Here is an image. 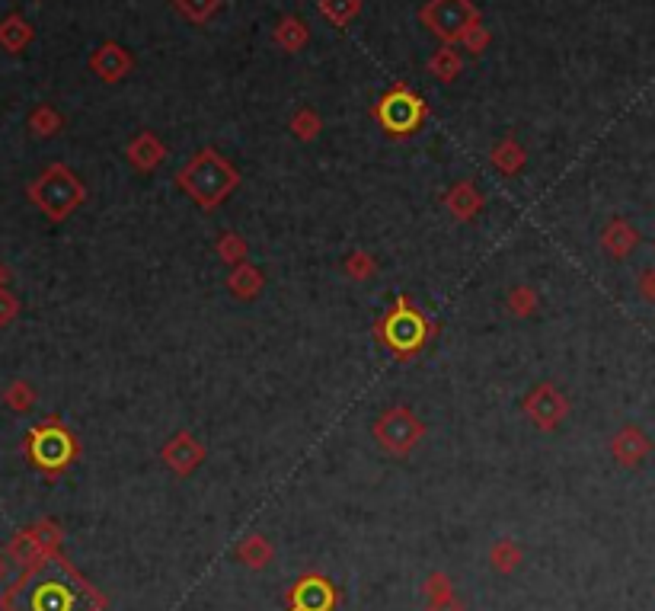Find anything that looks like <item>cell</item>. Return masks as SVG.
Returning a JSON list of instances; mask_svg holds the SVG:
<instances>
[{
    "instance_id": "4dcf8cb0",
    "label": "cell",
    "mask_w": 655,
    "mask_h": 611,
    "mask_svg": "<svg viewBox=\"0 0 655 611\" xmlns=\"http://www.w3.org/2000/svg\"><path fill=\"white\" fill-rule=\"evenodd\" d=\"M342 272H346L352 282H368L378 276V260H374L368 250H352L346 256V263H342Z\"/></svg>"
},
{
    "instance_id": "f35d334b",
    "label": "cell",
    "mask_w": 655,
    "mask_h": 611,
    "mask_svg": "<svg viewBox=\"0 0 655 611\" xmlns=\"http://www.w3.org/2000/svg\"><path fill=\"white\" fill-rule=\"evenodd\" d=\"M4 576H7V554L0 551V580H4Z\"/></svg>"
},
{
    "instance_id": "6da1fadb",
    "label": "cell",
    "mask_w": 655,
    "mask_h": 611,
    "mask_svg": "<svg viewBox=\"0 0 655 611\" xmlns=\"http://www.w3.org/2000/svg\"><path fill=\"white\" fill-rule=\"evenodd\" d=\"M0 611H106V596L74 570L61 554L23 570L4 596Z\"/></svg>"
},
{
    "instance_id": "4316f807",
    "label": "cell",
    "mask_w": 655,
    "mask_h": 611,
    "mask_svg": "<svg viewBox=\"0 0 655 611\" xmlns=\"http://www.w3.org/2000/svg\"><path fill=\"white\" fill-rule=\"evenodd\" d=\"M317 13L336 29H346L358 13H362V0H317Z\"/></svg>"
},
{
    "instance_id": "83f0119b",
    "label": "cell",
    "mask_w": 655,
    "mask_h": 611,
    "mask_svg": "<svg viewBox=\"0 0 655 611\" xmlns=\"http://www.w3.org/2000/svg\"><path fill=\"white\" fill-rule=\"evenodd\" d=\"M61 128H64V116L55 106L42 103L29 112V132L36 138H55V135H61Z\"/></svg>"
},
{
    "instance_id": "f546056e",
    "label": "cell",
    "mask_w": 655,
    "mask_h": 611,
    "mask_svg": "<svg viewBox=\"0 0 655 611\" xmlns=\"http://www.w3.org/2000/svg\"><path fill=\"white\" fill-rule=\"evenodd\" d=\"M537 304H540V295L534 292V285H515L509 295H505V308H509L512 317L524 320V317H531L537 311Z\"/></svg>"
},
{
    "instance_id": "4fadbf2b",
    "label": "cell",
    "mask_w": 655,
    "mask_h": 611,
    "mask_svg": "<svg viewBox=\"0 0 655 611\" xmlns=\"http://www.w3.org/2000/svg\"><path fill=\"white\" fill-rule=\"evenodd\" d=\"M90 71L100 77L103 84H119V80H125L131 71H135V58H131L125 45L109 39L90 55Z\"/></svg>"
},
{
    "instance_id": "5bb4252c",
    "label": "cell",
    "mask_w": 655,
    "mask_h": 611,
    "mask_svg": "<svg viewBox=\"0 0 655 611\" xmlns=\"http://www.w3.org/2000/svg\"><path fill=\"white\" fill-rule=\"evenodd\" d=\"M125 157L138 173H154V170H160L163 164H167V144H163L154 132H147V128H144V132H138L135 138L128 141Z\"/></svg>"
},
{
    "instance_id": "e0dca14e",
    "label": "cell",
    "mask_w": 655,
    "mask_h": 611,
    "mask_svg": "<svg viewBox=\"0 0 655 611\" xmlns=\"http://www.w3.org/2000/svg\"><path fill=\"white\" fill-rule=\"evenodd\" d=\"M636 244H640V231H636L627 218H614V221L604 224L601 250L608 256H614V260H627V256L636 250Z\"/></svg>"
},
{
    "instance_id": "7c38bea8",
    "label": "cell",
    "mask_w": 655,
    "mask_h": 611,
    "mask_svg": "<svg viewBox=\"0 0 655 611\" xmlns=\"http://www.w3.org/2000/svg\"><path fill=\"white\" fill-rule=\"evenodd\" d=\"M208 458L205 445L192 436L189 429H179L176 436H170L160 448V461L167 464V471L176 477H192L202 468V461Z\"/></svg>"
},
{
    "instance_id": "836d02e7",
    "label": "cell",
    "mask_w": 655,
    "mask_h": 611,
    "mask_svg": "<svg viewBox=\"0 0 655 611\" xmlns=\"http://www.w3.org/2000/svg\"><path fill=\"white\" fill-rule=\"evenodd\" d=\"M451 592H454V583H451L448 573H432L429 580L422 583V596L429 599V602L445 599V596H451Z\"/></svg>"
},
{
    "instance_id": "8fae6325",
    "label": "cell",
    "mask_w": 655,
    "mask_h": 611,
    "mask_svg": "<svg viewBox=\"0 0 655 611\" xmlns=\"http://www.w3.org/2000/svg\"><path fill=\"white\" fill-rule=\"evenodd\" d=\"M339 608V589L323 573L310 570L298 583L288 589L285 611H336Z\"/></svg>"
},
{
    "instance_id": "cb8c5ba5",
    "label": "cell",
    "mask_w": 655,
    "mask_h": 611,
    "mask_svg": "<svg viewBox=\"0 0 655 611\" xmlns=\"http://www.w3.org/2000/svg\"><path fill=\"white\" fill-rule=\"evenodd\" d=\"M486 560H489V567H493L496 573L509 576V573H515V570L521 567L524 551H521V544H518V541H512V538H499V541L493 544V548H489Z\"/></svg>"
},
{
    "instance_id": "8d00e7d4",
    "label": "cell",
    "mask_w": 655,
    "mask_h": 611,
    "mask_svg": "<svg viewBox=\"0 0 655 611\" xmlns=\"http://www.w3.org/2000/svg\"><path fill=\"white\" fill-rule=\"evenodd\" d=\"M425 611H464V602L457 599V592H451V596H445V599L429 602V608H425Z\"/></svg>"
},
{
    "instance_id": "44dd1931",
    "label": "cell",
    "mask_w": 655,
    "mask_h": 611,
    "mask_svg": "<svg viewBox=\"0 0 655 611\" xmlns=\"http://www.w3.org/2000/svg\"><path fill=\"white\" fill-rule=\"evenodd\" d=\"M489 164H493L502 176H518L528 164V151L521 148L515 138H502L493 144V151H489Z\"/></svg>"
},
{
    "instance_id": "3957f363",
    "label": "cell",
    "mask_w": 655,
    "mask_h": 611,
    "mask_svg": "<svg viewBox=\"0 0 655 611\" xmlns=\"http://www.w3.org/2000/svg\"><path fill=\"white\" fill-rule=\"evenodd\" d=\"M374 336H378V343H384L400 362H413L435 336V324L416 308L413 298L400 295L378 317V324H374Z\"/></svg>"
},
{
    "instance_id": "d6986e66",
    "label": "cell",
    "mask_w": 655,
    "mask_h": 611,
    "mask_svg": "<svg viewBox=\"0 0 655 611\" xmlns=\"http://www.w3.org/2000/svg\"><path fill=\"white\" fill-rule=\"evenodd\" d=\"M272 42L282 48V52L298 55V52H304V45L310 42V26L301 20V16L285 13L282 20L275 23V29H272Z\"/></svg>"
},
{
    "instance_id": "5b68a950",
    "label": "cell",
    "mask_w": 655,
    "mask_h": 611,
    "mask_svg": "<svg viewBox=\"0 0 655 611\" xmlns=\"http://www.w3.org/2000/svg\"><path fill=\"white\" fill-rule=\"evenodd\" d=\"M26 196L29 202L39 208V212L48 218V221H68L80 205L87 202V186L84 180L64 164H52L45 167L36 180L26 186Z\"/></svg>"
},
{
    "instance_id": "74e56055",
    "label": "cell",
    "mask_w": 655,
    "mask_h": 611,
    "mask_svg": "<svg viewBox=\"0 0 655 611\" xmlns=\"http://www.w3.org/2000/svg\"><path fill=\"white\" fill-rule=\"evenodd\" d=\"M7 282H10V272H7L4 263H0V288H7Z\"/></svg>"
},
{
    "instance_id": "7a4b0ae2",
    "label": "cell",
    "mask_w": 655,
    "mask_h": 611,
    "mask_svg": "<svg viewBox=\"0 0 655 611\" xmlns=\"http://www.w3.org/2000/svg\"><path fill=\"white\" fill-rule=\"evenodd\" d=\"M176 186L183 189L199 208L215 212L227 196H234L237 192L240 170L215 148H202V151H195L186 160V167L176 173Z\"/></svg>"
},
{
    "instance_id": "277c9868",
    "label": "cell",
    "mask_w": 655,
    "mask_h": 611,
    "mask_svg": "<svg viewBox=\"0 0 655 611\" xmlns=\"http://www.w3.org/2000/svg\"><path fill=\"white\" fill-rule=\"evenodd\" d=\"M23 455L42 477L58 480L68 474L71 464L80 458V442L74 432L64 426L61 416H45L23 439Z\"/></svg>"
},
{
    "instance_id": "f1b7e54d",
    "label": "cell",
    "mask_w": 655,
    "mask_h": 611,
    "mask_svg": "<svg viewBox=\"0 0 655 611\" xmlns=\"http://www.w3.org/2000/svg\"><path fill=\"white\" fill-rule=\"evenodd\" d=\"M224 0H173V10L183 16L192 26H205L208 20H215V13L221 10Z\"/></svg>"
},
{
    "instance_id": "9a60e30c",
    "label": "cell",
    "mask_w": 655,
    "mask_h": 611,
    "mask_svg": "<svg viewBox=\"0 0 655 611\" xmlns=\"http://www.w3.org/2000/svg\"><path fill=\"white\" fill-rule=\"evenodd\" d=\"M649 452H652V442L640 426H624L614 432L611 455L620 468H636V464H643L649 458Z\"/></svg>"
},
{
    "instance_id": "8992f818",
    "label": "cell",
    "mask_w": 655,
    "mask_h": 611,
    "mask_svg": "<svg viewBox=\"0 0 655 611\" xmlns=\"http://www.w3.org/2000/svg\"><path fill=\"white\" fill-rule=\"evenodd\" d=\"M371 119L378 122V128L387 138L403 141V138H413L419 128L429 122V103H425L406 80H397V84H390L387 93H381V100L371 106Z\"/></svg>"
},
{
    "instance_id": "d4e9b609",
    "label": "cell",
    "mask_w": 655,
    "mask_h": 611,
    "mask_svg": "<svg viewBox=\"0 0 655 611\" xmlns=\"http://www.w3.org/2000/svg\"><path fill=\"white\" fill-rule=\"evenodd\" d=\"M288 128H291V135L298 138V141L310 144V141H317L323 135V119H320V112L314 106H301V109L291 112Z\"/></svg>"
},
{
    "instance_id": "52a82bcc",
    "label": "cell",
    "mask_w": 655,
    "mask_h": 611,
    "mask_svg": "<svg viewBox=\"0 0 655 611\" xmlns=\"http://www.w3.org/2000/svg\"><path fill=\"white\" fill-rule=\"evenodd\" d=\"M480 20H483V13L473 0H425L419 7V23L429 29L441 45H461L464 32Z\"/></svg>"
},
{
    "instance_id": "603a6c76",
    "label": "cell",
    "mask_w": 655,
    "mask_h": 611,
    "mask_svg": "<svg viewBox=\"0 0 655 611\" xmlns=\"http://www.w3.org/2000/svg\"><path fill=\"white\" fill-rule=\"evenodd\" d=\"M237 560L243 567H250V570H266L272 564V557H275V548L269 544L266 535H247L240 544H237Z\"/></svg>"
},
{
    "instance_id": "1f68e13d",
    "label": "cell",
    "mask_w": 655,
    "mask_h": 611,
    "mask_svg": "<svg viewBox=\"0 0 655 611\" xmlns=\"http://www.w3.org/2000/svg\"><path fill=\"white\" fill-rule=\"evenodd\" d=\"M4 404L13 410V413H29L32 407H36V400H39V394H36V388H32L29 381H10L7 384V391H4Z\"/></svg>"
},
{
    "instance_id": "2e32d148",
    "label": "cell",
    "mask_w": 655,
    "mask_h": 611,
    "mask_svg": "<svg viewBox=\"0 0 655 611\" xmlns=\"http://www.w3.org/2000/svg\"><path fill=\"white\" fill-rule=\"evenodd\" d=\"M441 205L448 208V215H451L454 221L470 224L473 218L483 212L486 199H483V192L477 189V183H473V180H461V183H454V186L445 192Z\"/></svg>"
},
{
    "instance_id": "ffe728a7",
    "label": "cell",
    "mask_w": 655,
    "mask_h": 611,
    "mask_svg": "<svg viewBox=\"0 0 655 611\" xmlns=\"http://www.w3.org/2000/svg\"><path fill=\"white\" fill-rule=\"evenodd\" d=\"M36 39V29L26 20L23 13H10L0 20V48L10 55H20L23 48H29V42Z\"/></svg>"
},
{
    "instance_id": "ac0fdd59",
    "label": "cell",
    "mask_w": 655,
    "mask_h": 611,
    "mask_svg": "<svg viewBox=\"0 0 655 611\" xmlns=\"http://www.w3.org/2000/svg\"><path fill=\"white\" fill-rule=\"evenodd\" d=\"M262 288H266V276H262V269L253 266L250 260L234 266L227 272V292H231L237 301H253L262 295Z\"/></svg>"
},
{
    "instance_id": "d590c367",
    "label": "cell",
    "mask_w": 655,
    "mask_h": 611,
    "mask_svg": "<svg viewBox=\"0 0 655 611\" xmlns=\"http://www.w3.org/2000/svg\"><path fill=\"white\" fill-rule=\"evenodd\" d=\"M636 285H640V295L649 304H655V269H643L640 272V282H636Z\"/></svg>"
},
{
    "instance_id": "30bf717a",
    "label": "cell",
    "mask_w": 655,
    "mask_h": 611,
    "mask_svg": "<svg viewBox=\"0 0 655 611\" xmlns=\"http://www.w3.org/2000/svg\"><path fill=\"white\" fill-rule=\"evenodd\" d=\"M528 423H534L540 432H553L560 429V423L569 416V397L556 388L553 381L537 384L534 391L524 394V404H521Z\"/></svg>"
},
{
    "instance_id": "9c48e42d",
    "label": "cell",
    "mask_w": 655,
    "mask_h": 611,
    "mask_svg": "<svg viewBox=\"0 0 655 611\" xmlns=\"http://www.w3.org/2000/svg\"><path fill=\"white\" fill-rule=\"evenodd\" d=\"M61 544H64V532L61 525L52 522V519H39L36 525L23 528V532H16L7 544V557L13 560L16 567H36L39 560L52 557V554H61Z\"/></svg>"
},
{
    "instance_id": "d6a6232c",
    "label": "cell",
    "mask_w": 655,
    "mask_h": 611,
    "mask_svg": "<svg viewBox=\"0 0 655 611\" xmlns=\"http://www.w3.org/2000/svg\"><path fill=\"white\" fill-rule=\"evenodd\" d=\"M489 42H493V32L486 29V23L480 20V23H473L467 32H464V39H461V48L467 55H483L486 48H489Z\"/></svg>"
},
{
    "instance_id": "e575fe53",
    "label": "cell",
    "mask_w": 655,
    "mask_h": 611,
    "mask_svg": "<svg viewBox=\"0 0 655 611\" xmlns=\"http://www.w3.org/2000/svg\"><path fill=\"white\" fill-rule=\"evenodd\" d=\"M16 317H20V298L0 288V327H10Z\"/></svg>"
},
{
    "instance_id": "ba28073f",
    "label": "cell",
    "mask_w": 655,
    "mask_h": 611,
    "mask_svg": "<svg viewBox=\"0 0 655 611\" xmlns=\"http://www.w3.org/2000/svg\"><path fill=\"white\" fill-rule=\"evenodd\" d=\"M374 442H378L390 458H406L416 452V445L425 439V423L409 407H390L374 423Z\"/></svg>"
},
{
    "instance_id": "484cf974",
    "label": "cell",
    "mask_w": 655,
    "mask_h": 611,
    "mask_svg": "<svg viewBox=\"0 0 655 611\" xmlns=\"http://www.w3.org/2000/svg\"><path fill=\"white\" fill-rule=\"evenodd\" d=\"M215 253H218V260L224 266H240V263H247L250 260V244H247V237L237 234V231H224L218 240H215Z\"/></svg>"
},
{
    "instance_id": "7402d4cb",
    "label": "cell",
    "mask_w": 655,
    "mask_h": 611,
    "mask_svg": "<svg viewBox=\"0 0 655 611\" xmlns=\"http://www.w3.org/2000/svg\"><path fill=\"white\" fill-rule=\"evenodd\" d=\"M425 71H429L438 84H454V80L461 77V71H464V58L454 45H441L438 52L429 58V64H425Z\"/></svg>"
}]
</instances>
